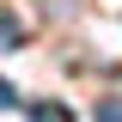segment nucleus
Listing matches in <instances>:
<instances>
[{
  "label": "nucleus",
  "instance_id": "f257e3e1",
  "mask_svg": "<svg viewBox=\"0 0 122 122\" xmlns=\"http://www.w3.org/2000/svg\"><path fill=\"white\" fill-rule=\"evenodd\" d=\"M30 122H73V116H67V104H37Z\"/></svg>",
  "mask_w": 122,
  "mask_h": 122
},
{
  "label": "nucleus",
  "instance_id": "f03ea898",
  "mask_svg": "<svg viewBox=\"0 0 122 122\" xmlns=\"http://www.w3.org/2000/svg\"><path fill=\"white\" fill-rule=\"evenodd\" d=\"M0 43H18V18H0Z\"/></svg>",
  "mask_w": 122,
  "mask_h": 122
},
{
  "label": "nucleus",
  "instance_id": "7ed1b4c3",
  "mask_svg": "<svg viewBox=\"0 0 122 122\" xmlns=\"http://www.w3.org/2000/svg\"><path fill=\"white\" fill-rule=\"evenodd\" d=\"M98 122H122V104H98Z\"/></svg>",
  "mask_w": 122,
  "mask_h": 122
},
{
  "label": "nucleus",
  "instance_id": "20e7f679",
  "mask_svg": "<svg viewBox=\"0 0 122 122\" xmlns=\"http://www.w3.org/2000/svg\"><path fill=\"white\" fill-rule=\"evenodd\" d=\"M12 104H18V92L6 86V79H0V110H12Z\"/></svg>",
  "mask_w": 122,
  "mask_h": 122
}]
</instances>
